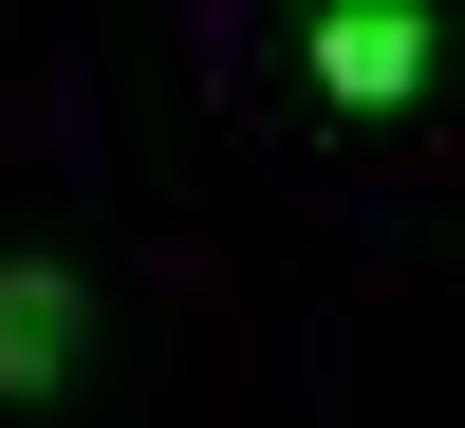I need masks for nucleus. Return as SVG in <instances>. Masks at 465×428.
Wrapping results in <instances>:
<instances>
[{
    "label": "nucleus",
    "mask_w": 465,
    "mask_h": 428,
    "mask_svg": "<svg viewBox=\"0 0 465 428\" xmlns=\"http://www.w3.org/2000/svg\"><path fill=\"white\" fill-rule=\"evenodd\" d=\"M112 354V298L74 243H0V410H74Z\"/></svg>",
    "instance_id": "nucleus-1"
},
{
    "label": "nucleus",
    "mask_w": 465,
    "mask_h": 428,
    "mask_svg": "<svg viewBox=\"0 0 465 428\" xmlns=\"http://www.w3.org/2000/svg\"><path fill=\"white\" fill-rule=\"evenodd\" d=\"M429 75H447L429 0H317V19H298V94L317 112H429Z\"/></svg>",
    "instance_id": "nucleus-2"
}]
</instances>
